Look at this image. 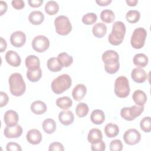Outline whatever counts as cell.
Masks as SVG:
<instances>
[{"mask_svg": "<svg viewBox=\"0 0 151 151\" xmlns=\"http://www.w3.org/2000/svg\"><path fill=\"white\" fill-rule=\"evenodd\" d=\"M11 93L17 97L22 96L25 91L26 85L22 75L18 73L11 74L8 79Z\"/></svg>", "mask_w": 151, "mask_h": 151, "instance_id": "6da1fadb", "label": "cell"}, {"mask_svg": "<svg viewBox=\"0 0 151 151\" xmlns=\"http://www.w3.org/2000/svg\"><path fill=\"white\" fill-rule=\"evenodd\" d=\"M126 31L124 24L122 21H116L112 26V31L109 35L108 41L113 45H119L124 40Z\"/></svg>", "mask_w": 151, "mask_h": 151, "instance_id": "7a4b0ae2", "label": "cell"}, {"mask_svg": "<svg viewBox=\"0 0 151 151\" xmlns=\"http://www.w3.org/2000/svg\"><path fill=\"white\" fill-rule=\"evenodd\" d=\"M71 84L72 80L70 76L68 74H63L52 80L51 87L54 93L60 94L68 90Z\"/></svg>", "mask_w": 151, "mask_h": 151, "instance_id": "3957f363", "label": "cell"}, {"mask_svg": "<svg viewBox=\"0 0 151 151\" xmlns=\"http://www.w3.org/2000/svg\"><path fill=\"white\" fill-rule=\"evenodd\" d=\"M130 91L129 80L126 77L120 76L116 79L114 91L116 96L120 98H126L129 96Z\"/></svg>", "mask_w": 151, "mask_h": 151, "instance_id": "277c9868", "label": "cell"}, {"mask_svg": "<svg viewBox=\"0 0 151 151\" xmlns=\"http://www.w3.org/2000/svg\"><path fill=\"white\" fill-rule=\"evenodd\" d=\"M55 31L61 35H68L72 30V25L68 18L65 15H60L54 20Z\"/></svg>", "mask_w": 151, "mask_h": 151, "instance_id": "5b68a950", "label": "cell"}, {"mask_svg": "<svg viewBox=\"0 0 151 151\" xmlns=\"http://www.w3.org/2000/svg\"><path fill=\"white\" fill-rule=\"evenodd\" d=\"M147 36L146 30L142 28L139 27L136 28L132 35L130 40V44L135 49L142 48L145 42V40Z\"/></svg>", "mask_w": 151, "mask_h": 151, "instance_id": "8992f818", "label": "cell"}, {"mask_svg": "<svg viewBox=\"0 0 151 151\" xmlns=\"http://www.w3.org/2000/svg\"><path fill=\"white\" fill-rule=\"evenodd\" d=\"M144 110L143 106L133 105L130 107H125L121 109L120 116L126 120L132 121L139 116Z\"/></svg>", "mask_w": 151, "mask_h": 151, "instance_id": "52a82bcc", "label": "cell"}, {"mask_svg": "<svg viewBox=\"0 0 151 151\" xmlns=\"http://www.w3.org/2000/svg\"><path fill=\"white\" fill-rule=\"evenodd\" d=\"M50 41L44 35H40L35 37L32 41V48L38 52H43L50 47Z\"/></svg>", "mask_w": 151, "mask_h": 151, "instance_id": "ba28073f", "label": "cell"}, {"mask_svg": "<svg viewBox=\"0 0 151 151\" xmlns=\"http://www.w3.org/2000/svg\"><path fill=\"white\" fill-rule=\"evenodd\" d=\"M123 139L126 144L129 145H134L140 142L141 135L137 130L130 129L124 132Z\"/></svg>", "mask_w": 151, "mask_h": 151, "instance_id": "9c48e42d", "label": "cell"}, {"mask_svg": "<svg viewBox=\"0 0 151 151\" xmlns=\"http://www.w3.org/2000/svg\"><path fill=\"white\" fill-rule=\"evenodd\" d=\"M104 65H112L119 63V55L118 53L112 50L104 51L101 56Z\"/></svg>", "mask_w": 151, "mask_h": 151, "instance_id": "30bf717a", "label": "cell"}, {"mask_svg": "<svg viewBox=\"0 0 151 151\" xmlns=\"http://www.w3.org/2000/svg\"><path fill=\"white\" fill-rule=\"evenodd\" d=\"M26 35L22 31H17L12 33L10 37V42L15 47H21L26 42Z\"/></svg>", "mask_w": 151, "mask_h": 151, "instance_id": "8fae6325", "label": "cell"}, {"mask_svg": "<svg viewBox=\"0 0 151 151\" xmlns=\"http://www.w3.org/2000/svg\"><path fill=\"white\" fill-rule=\"evenodd\" d=\"M4 134L6 138H18L22 134V128L19 124L6 126L4 130Z\"/></svg>", "mask_w": 151, "mask_h": 151, "instance_id": "7c38bea8", "label": "cell"}, {"mask_svg": "<svg viewBox=\"0 0 151 151\" xmlns=\"http://www.w3.org/2000/svg\"><path fill=\"white\" fill-rule=\"evenodd\" d=\"M132 80L137 83H143L147 78V74L142 67H136L133 69L131 73Z\"/></svg>", "mask_w": 151, "mask_h": 151, "instance_id": "4fadbf2b", "label": "cell"}, {"mask_svg": "<svg viewBox=\"0 0 151 151\" xmlns=\"http://www.w3.org/2000/svg\"><path fill=\"white\" fill-rule=\"evenodd\" d=\"M18 120V113L13 110H9L4 114V121L6 126H13L17 124Z\"/></svg>", "mask_w": 151, "mask_h": 151, "instance_id": "5bb4252c", "label": "cell"}, {"mask_svg": "<svg viewBox=\"0 0 151 151\" xmlns=\"http://www.w3.org/2000/svg\"><path fill=\"white\" fill-rule=\"evenodd\" d=\"M6 61L10 65L17 67L21 63V59L18 54L12 50L8 51L5 54Z\"/></svg>", "mask_w": 151, "mask_h": 151, "instance_id": "9a60e30c", "label": "cell"}, {"mask_svg": "<svg viewBox=\"0 0 151 151\" xmlns=\"http://www.w3.org/2000/svg\"><path fill=\"white\" fill-rule=\"evenodd\" d=\"M27 140L32 145H38L42 140V134L40 130L33 129L29 130L26 134Z\"/></svg>", "mask_w": 151, "mask_h": 151, "instance_id": "2e32d148", "label": "cell"}, {"mask_svg": "<svg viewBox=\"0 0 151 151\" xmlns=\"http://www.w3.org/2000/svg\"><path fill=\"white\" fill-rule=\"evenodd\" d=\"M58 119L62 124L68 126L73 123L74 116L71 111L64 110L60 112L58 114Z\"/></svg>", "mask_w": 151, "mask_h": 151, "instance_id": "e0dca14e", "label": "cell"}, {"mask_svg": "<svg viewBox=\"0 0 151 151\" xmlns=\"http://www.w3.org/2000/svg\"><path fill=\"white\" fill-rule=\"evenodd\" d=\"M87 92V88L83 84H78L72 91V96L73 99L77 101L82 100Z\"/></svg>", "mask_w": 151, "mask_h": 151, "instance_id": "ac0fdd59", "label": "cell"}, {"mask_svg": "<svg viewBox=\"0 0 151 151\" xmlns=\"http://www.w3.org/2000/svg\"><path fill=\"white\" fill-rule=\"evenodd\" d=\"M103 139L101 131L99 129H91L87 135V140L91 144L96 143Z\"/></svg>", "mask_w": 151, "mask_h": 151, "instance_id": "d6986e66", "label": "cell"}, {"mask_svg": "<svg viewBox=\"0 0 151 151\" xmlns=\"http://www.w3.org/2000/svg\"><path fill=\"white\" fill-rule=\"evenodd\" d=\"M31 110L35 114L40 115L47 111V106L42 101L36 100L31 104Z\"/></svg>", "mask_w": 151, "mask_h": 151, "instance_id": "ffe728a7", "label": "cell"}, {"mask_svg": "<svg viewBox=\"0 0 151 151\" xmlns=\"http://www.w3.org/2000/svg\"><path fill=\"white\" fill-rule=\"evenodd\" d=\"M25 66L28 70H35L40 67V61L35 55H29L27 57L25 61Z\"/></svg>", "mask_w": 151, "mask_h": 151, "instance_id": "44dd1931", "label": "cell"}, {"mask_svg": "<svg viewBox=\"0 0 151 151\" xmlns=\"http://www.w3.org/2000/svg\"><path fill=\"white\" fill-rule=\"evenodd\" d=\"M28 19L33 25H40L44 20V15L40 11H33L29 14Z\"/></svg>", "mask_w": 151, "mask_h": 151, "instance_id": "7402d4cb", "label": "cell"}, {"mask_svg": "<svg viewBox=\"0 0 151 151\" xmlns=\"http://www.w3.org/2000/svg\"><path fill=\"white\" fill-rule=\"evenodd\" d=\"M91 122L95 124H101L105 120V115L101 110L96 109L92 111L90 115Z\"/></svg>", "mask_w": 151, "mask_h": 151, "instance_id": "603a6c76", "label": "cell"}, {"mask_svg": "<svg viewBox=\"0 0 151 151\" xmlns=\"http://www.w3.org/2000/svg\"><path fill=\"white\" fill-rule=\"evenodd\" d=\"M132 99L134 103L139 106H144L147 101L146 94L143 91L140 90H137L134 91Z\"/></svg>", "mask_w": 151, "mask_h": 151, "instance_id": "cb8c5ba5", "label": "cell"}, {"mask_svg": "<svg viewBox=\"0 0 151 151\" xmlns=\"http://www.w3.org/2000/svg\"><path fill=\"white\" fill-rule=\"evenodd\" d=\"M92 32L93 35L97 38L103 37L107 32L106 25L102 22H98L93 25L92 28Z\"/></svg>", "mask_w": 151, "mask_h": 151, "instance_id": "d4e9b609", "label": "cell"}, {"mask_svg": "<svg viewBox=\"0 0 151 151\" xmlns=\"http://www.w3.org/2000/svg\"><path fill=\"white\" fill-rule=\"evenodd\" d=\"M57 58L63 67H68L71 65L73 62V57L65 52L60 53L58 55Z\"/></svg>", "mask_w": 151, "mask_h": 151, "instance_id": "484cf974", "label": "cell"}, {"mask_svg": "<svg viewBox=\"0 0 151 151\" xmlns=\"http://www.w3.org/2000/svg\"><path fill=\"white\" fill-rule=\"evenodd\" d=\"M42 127L46 133L51 134L53 133L56 129V123L54 120L52 119H46L43 121Z\"/></svg>", "mask_w": 151, "mask_h": 151, "instance_id": "4316f807", "label": "cell"}, {"mask_svg": "<svg viewBox=\"0 0 151 151\" xmlns=\"http://www.w3.org/2000/svg\"><path fill=\"white\" fill-rule=\"evenodd\" d=\"M148 58L143 53H138L136 54L133 58V62L134 65L139 66V67H145L148 64Z\"/></svg>", "mask_w": 151, "mask_h": 151, "instance_id": "83f0119b", "label": "cell"}, {"mask_svg": "<svg viewBox=\"0 0 151 151\" xmlns=\"http://www.w3.org/2000/svg\"><path fill=\"white\" fill-rule=\"evenodd\" d=\"M104 133L108 137H114L119 133V128L116 124L108 123L104 127Z\"/></svg>", "mask_w": 151, "mask_h": 151, "instance_id": "f1b7e54d", "label": "cell"}, {"mask_svg": "<svg viewBox=\"0 0 151 151\" xmlns=\"http://www.w3.org/2000/svg\"><path fill=\"white\" fill-rule=\"evenodd\" d=\"M42 76V70L40 67L35 70H28L27 77L31 82L35 83L40 80Z\"/></svg>", "mask_w": 151, "mask_h": 151, "instance_id": "f546056e", "label": "cell"}, {"mask_svg": "<svg viewBox=\"0 0 151 151\" xmlns=\"http://www.w3.org/2000/svg\"><path fill=\"white\" fill-rule=\"evenodd\" d=\"M56 105L61 109L67 110L73 104L72 100L67 96H63L59 97L55 101Z\"/></svg>", "mask_w": 151, "mask_h": 151, "instance_id": "4dcf8cb0", "label": "cell"}, {"mask_svg": "<svg viewBox=\"0 0 151 151\" xmlns=\"http://www.w3.org/2000/svg\"><path fill=\"white\" fill-rule=\"evenodd\" d=\"M44 9L47 14L53 15L58 12L59 10V5L58 3L54 1H49L45 4Z\"/></svg>", "mask_w": 151, "mask_h": 151, "instance_id": "1f68e13d", "label": "cell"}, {"mask_svg": "<svg viewBox=\"0 0 151 151\" xmlns=\"http://www.w3.org/2000/svg\"><path fill=\"white\" fill-rule=\"evenodd\" d=\"M47 66L48 69L52 72H58L63 68V67L60 65L57 58L55 57L49 58L47 62Z\"/></svg>", "mask_w": 151, "mask_h": 151, "instance_id": "d6a6232c", "label": "cell"}, {"mask_svg": "<svg viewBox=\"0 0 151 151\" xmlns=\"http://www.w3.org/2000/svg\"><path fill=\"white\" fill-rule=\"evenodd\" d=\"M100 18L104 22L111 23L114 21L115 18V15L113 11L106 9L101 12Z\"/></svg>", "mask_w": 151, "mask_h": 151, "instance_id": "836d02e7", "label": "cell"}, {"mask_svg": "<svg viewBox=\"0 0 151 151\" xmlns=\"http://www.w3.org/2000/svg\"><path fill=\"white\" fill-rule=\"evenodd\" d=\"M140 17V12L137 10H130L126 15V19L129 23L134 24L137 22Z\"/></svg>", "mask_w": 151, "mask_h": 151, "instance_id": "e575fe53", "label": "cell"}, {"mask_svg": "<svg viewBox=\"0 0 151 151\" xmlns=\"http://www.w3.org/2000/svg\"><path fill=\"white\" fill-rule=\"evenodd\" d=\"M88 110L89 108L86 103H80L76 106V113L78 117H83L88 114Z\"/></svg>", "mask_w": 151, "mask_h": 151, "instance_id": "d590c367", "label": "cell"}, {"mask_svg": "<svg viewBox=\"0 0 151 151\" xmlns=\"http://www.w3.org/2000/svg\"><path fill=\"white\" fill-rule=\"evenodd\" d=\"M97 20V16L93 12L87 13L82 17V22L86 25H91L96 22Z\"/></svg>", "mask_w": 151, "mask_h": 151, "instance_id": "8d00e7d4", "label": "cell"}, {"mask_svg": "<svg viewBox=\"0 0 151 151\" xmlns=\"http://www.w3.org/2000/svg\"><path fill=\"white\" fill-rule=\"evenodd\" d=\"M140 127L142 130L145 133H149L151 131V119L150 117H143L140 123Z\"/></svg>", "mask_w": 151, "mask_h": 151, "instance_id": "74e56055", "label": "cell"}, {"mask_svg": "<svg viewBox=\"0 0 151 151\" xmlns=\"http://www.w3.org/2000/svg\"><path fill=\"white\" fill-rule=\"evenodd\" d=\"M109 148L110 151H121L123 148V145L120 140L115 139L111 141Z\"/></svg>", "mask_w": 151, "mask_h": 151, "instance_id": "f35d334b", "label": "cell"}, {"mask_svg": "<svg viewBox=\"0 0 151 151\" xmlns=\"http://www.w3.org/2000/svg\"><path fill=\"white\" fill-rule=\"evenodd\" d=\"M120 68V64H115L112 65H104V70L106 73L110 74H113L117 72Z\"/></svg>", "mask_w": 151, "mask_h": 151, "instance_id": "ab89813d", "label": "cell"}, {"mask_svg": "<svg viewBox=\"0 0 151 151\" xmlns=\"http://www.w3.org/2000/svg\"><path fill=\"white\" fill-rule=\"evenodd\" d=\"M91 149L93 151H104L106 149L105 143L102 140L96 143L91 144Z\"/></svg>", "mask_w": 151, "mask_h": 151, "instance_id": "60d3db41", "label": "cell"}, {"mask_svg": "<svg viewBox=\"0 0 151 151\" xmlns=\"http://www.w3.org/2000/svg\"><path fill=\"white\" fill-rule=\"evenodd\" d=\"M7 151H21L22 148L20 145L15 142H9L6 146Z\"/></svg>", "mask_w": 151, "mask_h": 151, "instance_id": "b9f144b4", "label": "cell"}, {"mask_svg": "<svg viewBox=\"0 0 151 151\" xmlns=\"http://www.w3.org/2000/svg\"><path fill=\"white\" fill-rule=\"evenodd\" d=\"M48 150H50V151H52V150H61V151H63V150H64V147L61 143L55 142L51 143L50 145Z\"/></svg>", "mask_w": 151, "mask_h": 151, "instance_id": "7bdbcfd3", "label": "cell"}, {"mask_svg": "<svg viewBox=\"0 0 151 151\" xmlns=\"http://www.w3.org/2000/svg\"><path fill=\"white\" fill-rule=\"evenodd\" d=\"M0 97H1L0 106L1 107H2L7 104L9 100V98L7 94L4 91L0 92Z\"/></svg>", "mask_w": 151, "mask_h": 151, "instance_id": "ee69618b", "label": "cell"}, {"mask_svg": "<svg viewBox=\"0 0 151 151\" xmlns=\"http://www.w3.org/2000/svg\"><path fill=\"white\" fill-rule=\"evenodd\" d=\"M11 4L16 9H21L25 6V3L22 0H12Z\"/></svg>", "mask_w": 151, "mask_h": 151, "instance_id": "f6af8a7d", "label": "cell"}, {"mask_svg": "<svg viewBox=\"0 0 151 151\" xmlns=\"http://www.w3.org/2000/svg\"><path fill=\"white\" fill-rule=\"evenodd\" d=\"M43 0H28V3L30 5V6L33 8H37L40 6L42 3Z\"/></svg>", "mask_w": 151, "mask_h": 151, "instance_id": "bcb514c9", "label": "cell"}, {"mask_svg": "<svg viewBox=\"0 0 151 151\" xmlns=\"http://www.w3.org/2000/svg\"><path fill=\"white\" fill-rule=\"evenodd\" d=\"M7 4L6 2L1 1H0V15H2L7 11Z\"/></svg>", "mask_w": 151, "mask_h": 151, "instance_id": "7dc6e473", "label": "cell"}, {"mask_svg": "<svg viewBox=\"0 0 151 151\" xmlns=\"http://www.w3.org/2000/svg\"><path fill=\"white\" fill-rule=\"evenodd\" d=\"M6 47H7V44H6V41L2 37H1L0 38V51H1V52H4L6 50Z\"/></svg>", "mask_w": 151, "mask_h": 151, "instance_id": "c3c4849f", "label": "cell"}, {"mask_svg": "<svg viewBox=\"0 0 151 151\" xmlns=\"http://www.w3.org/2000/svg\"><path fill=\"white\" fill-rule=\"evenodd\" d=\"M96 2L100 6H107L111 2V0H96Z\"/></svg>", "mask_w": 151, "mask_h": 151, "instance_id": "681fc988", "label": "cell"}, {"mask_svg": "<svg viewBox=\"0 0 151 151\" xmlns=\"http://www.w3.org/2000/svg\"><path fill=\"white\" fill-rule=\"evenodd\" d=\"M126 2L129 6H134L137 5L138 1L137 0H126Z\"/></svg>", "mask_w": 151, "mask_h": 151, "instance_id": "f907efd6", "label": "cell"}]
</instances>
